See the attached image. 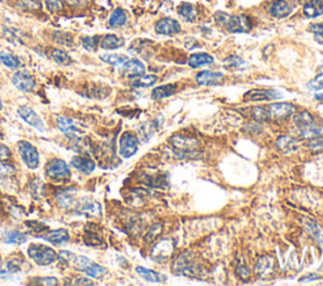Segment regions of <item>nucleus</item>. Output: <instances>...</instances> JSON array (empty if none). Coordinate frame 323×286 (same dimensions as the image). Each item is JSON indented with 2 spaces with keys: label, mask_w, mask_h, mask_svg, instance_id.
Instances as JSON below:
<instances>
[{
  "label": "nucleus",
  "mask_w": 323,
  "mask_h": 286,
  "mask_svg": "<svg viewBox=\"0 0 323 286\" xmlns=\"http://www.w3.org/2000/svg\"><path fill=\"white\" fill-rule=\"evenodd\" d=\"M216 23L221 27L226 28L232 33H246L251 29L252 24L250 18L246 15H229L226 13L219 12L215 14Z\"/></svg>",
  "instance_id": "1"
},
{
  "label": "nucleus",
  "mask_w": 323,
  "mask_h": 286,
  "mask_svg": "<svg viewBox=\"0 0 323 286\" xmlns=\"http://www.w3.org/2000/svg\"><path fill=\"white\" fill-rule=\"evenodd\" d=\"M28 256L31 260L40 266H48L57 260V253L54 250L38 244H32L28 247Z\"/></svg>",
  "instance_id": "2"
},
{
  "label": "nucleus",
  "mask_w": 323,
  "mask_h": 286,
  "mask_svg": "<svg viewBox=\"0 0 323 286\" xmlns=\"http://www.w3.org/2000/svg\"><path fill=\"white\" fill-rule=\"evenodd\" d=\"M18 150L24 164L29 169H37L39 167V154H38V150L31 143L24 140L19 141Z\"/></svg>",
  "instance_id": "3"
},
{
  "label": "nucleus",
  "mask_w": 323,
  "mask_h": 286,
  "mask_svg": "<svg viewBox=\"0 0 323 286\" xmlns=\"http://www.w3.org/2000/svg\"><path fill=\"white\" fill-rule=\"evenodd\" d=\"M46 174L50 178L56 179V181H61V179L70 178L71 177V170H70L69 165H67V163L64 160L52 159L46 165Z\"/></svg>",
  "instance_id": "4"
},
{
  "label": "nucleus",
  "mask_w": 323,
  "mask_h": 286,
  "mask_svg": "<svg viewBox=\"0 0 323 286\" xmlns=\"http://www.w3.org/2000/svg\"><path fill=\"white\" fill-rule=\"evenodd\" d=\"M18 115L20 116L27 124H29L31 126H33L34 129H37L38 131H46L45 121H43V120L40 119V116L38 115L33 108L29 107V106H20V107L18 108Z\"/></svg>",
  "instance_id": "5"
},
{
  "label": "nucleus",
  "mask_w": 323,
  "mask_h": 286,
  "mask_svg": "<svg viewBox=\"0 0 323 286\" xmlns=\"http://www.w3.org/2000/svg\"><path fill=\"white\" fill-rule=\"evenodd\" d=\"M265 108H267L268 118L274 119V120L286 119L288 118V116L292 115V114L295 111V106L288 102L271 103V105H269Z\"/></svg>",
  "instance_id": "6"
},
{
  "label": "nucleus",
  "mask_w": 323,
  "mask_h": 286,
  "mask_svg": "<svg viewBox=\"0 0 323 286\" xmlns=\"http://www.w3.org/2000/svg\"><path fill=\"white\" fill-rule=\"evenodd\" d=\"M13 84L21 92H31L36 89V80L27 71H18L12 78Z\"/></svg>",
  "instance_id": "7"
},
{
  "label": "nucleus",
  "mask_w": 323,
  "mask_h": 286,
  "mask_svg": "<svg viewBox=\"0 0 323 286\" xmlns=\"http://www.w3.org/2000/svg\"><path fill=\"white\" fill-rule=\"evenodd\" d=\"M138 151V139L137 136L133 135L132 133H124L120 138V144H119V152L123 158L133 157Z\"/></svg>",
  "instance_id": "8"
},
{
  "label": "nucleus",
  "mask_w": 323,
  "mask_h": 286,
  "mask_svg": "<svg viewBox=\"0 0 323 286\" xmlns=\"http://www.w3.org/2000/svg\"><path fill=\"white\" fill-rule=\"evenodd\" d=\"M278 97H282V94L275 90L255 89L244 95L245 101H270V100L278 99Z\"/></svg>",
  "instance_id": "9"
},
{
  "label": "nucleus",
  "mask_w": 323,
  "mask_h": 286,
  "mask_svg": "<svg viewBox=\"0 0 323 286\" xmlns=\"http://www.w3.org/2000/svg\"><path fill=\"white\" fill-rule=\"evenodd\" d=\"M156 32L163 35H173L181 32V24L176 19L163 18L156 23Z\"/></svg>",
  "instance_id": "10"
},
{
  "label": "nucleus",
  "mask_w": 323,
  "mask_h": 286,
  "mask_svg": "<svg viewBox=\"0 0 323 286\" xmlns=\"http://www.w3.org/2000/svg\"><path fill=\"white\" fill-rule=\"evenodd\" d=\"M120 72L124 76L130 78L142 76L145 72V66L139 61V59H126L120 66Z\"/></svg>",
  "instance_id": "11"
},
{
  "label": "nucleus",
  "mask_w": 323,
  "mask_h": 286,
  "mask_svg": "<svg viewBox=\"0 0 323 286\" xmlns=\"http://www.w3.org/2000/svg\"><path fill=\"white\" fill-rule=\"evenodd\" d=\"M56 122H57V126L58 129L63 133L64 135H67L69 138L71 139H76L78 136H81L82 131L76 126L75 121L69 118H64V116H57L56 118Z\"/></svg>",
  "instance_id": "12"
},
{
  "label": "nucleus",
  "mask_w": 323,
  "mask_h": 286,
  "mask_svg": "<svg viewBox=\"0 0 323 286\" xmlns=\"http://www.w3.org/2000/svg\"><path fill=\"white\" fill-rule=\"evenodd\" d=\"M196 81L201 86H215V84L222 83L224 75L220 72H212V71H202L196 76Z\"/></svg>",
  "instance_id": "13"
},
{
  "label": "nucleus",
  "mask_w": 323,
  "mask_h": 286,
  "mask_svg": "<svg viewBox=\"0 0 323 286\" xmlns=\"http://www.w3.org/2000/svg\"><path fill=\"white\" fill-rule=\"evenodd\" d=\"M173 251V242L169 241V239H164V241H161L154 250L152 251V257L156 261H163L167 257H169L170 252Z\"/></svg>",
  "instance_id": "14"
},
{
  "label": "nucleus",
  "mask_w": 323,
  "mask_h": 286,
  "mask_svg": "<svg viewBox=\"0 0 323 286\" xmlns=\"http://www.w3.org/2000/svg\"><path fill=\"white\" fill-rule=\"evenodd\" d=\"M292 5L288 2H286V0H275L270 7V14L273 15L274 18L283 19L287 18L288 15L292 13Z\"/></svg>",
  "instance_id": "15"
},
{
  "label": "nucleus",
  "mask_w": 323,
  "mask_h": 286,
  "mask_svg": "<svg viewBox=\"0 0 323 286\" xmlns=\"http://www.w3.org/2000/svg\"><path fill=\"white\" fill-rule=\"evenodd\" d=\"M71 165L73 168L77 169L78 171H81V173H83V174H90L95 170V168H96V164H95L94 160L90 159V158H86V157L72 158Z\"/></svg>",
  "instance_id": "16"
},
{
  "label": "nucleus",
  "mask_w": 323,
  "mask_h": 286,
  "mask_svg": "<svg viewBox=\"0 0 323 286\" xmlns=\"http://www.w3.org/2000/svg\"><path fill=\"white\" fill-rule=\"evenodd\" d=\"M172 144L176 149L182 151H192L195 149H197L198 146V141L195 140V139L191 138H186V136H173L172 138Z\"/></svg>",
  "instance_id": "17"
},
{
  "label": "nucleus",
  "mask_w": 323,
  "mask_h": 286,
  "mask_svg": "<svg viewBox=\"0 0 323 286\" xmlns=\"http://www.w3.org/2000/svg\"><path fill=\"white\" fill-rule=\"evenodd\" d=\"M42 238L46 239V241L51 242V244L62 245V244H66V242H69L70 233H69V231L64 230V228H61V230L48 231L47 233L42 235Z\"/></svg>",
  "instance_id": "18"
},
{
  "label": "nucleus",
  "mask_w": 323,
  "mask_h": 286,
  "mask_svg": "<svg viewBox=\"0 0 323 286\" xmlns=\"http://www.w3.org/2000/svg\"><path fill=\"white\" fill-rule=\"evenodd\" d=\"M293 121H294L295 126L300 130V133L305 131V130L309 129V127H312L314 125V118L311 114L307 113V111H303V113H299L298 115H295Z\"/></svg>",
  "instance_id": "19"
},
{
  "label": "nucleus",
  "mask_w": 323,
  "mask_h": 286,
  "mask_svg": "<svg viewBox=\"0 0 323 286\" xmlns=\"http://www.w3.org/2000/svg\"><path fill=\"white\" fill-rule=\"evenodd\" d=\"M303 14L308 18H317L323 14V3L321 0H311L303 8Z\"/></svg>",
  "instance_id": "20"
},
{
  "label": "nucleus",
  "mask_w": 323,
  "mask_h": 286,
  "mask_svg": "<svg viewBox=\"0 0 323 286\" xmlns=\"http://www.w3.org/2000/svg\"><path fill=\"white\" fill-rule=\"evenodd\" d=\"M276 145L281 149L282 151L286 152V154H290V152L297 151L299 143H298L295 139L290 138V136H281L276 141Z\"/></svg>",
  "instance_id": "21"
},
{
  "label": "nucleus",
  "mask_w": 323,
  "mask_h": 286,
  "mask_svg": "<svg viewBox=\"0 0 323 286\" xmlns=\"http://www.w3.org/2000/svg\"><path fill=\"white\" fill-rule=\"evenodd\" d=\"M176 91H177V86H176V84H173V83H168V84H164V86H159L152 91V99L153 100L165 99V97L172 96V95L175 94Z\"/></svg>",
  "instance_id": "22"
},
{
  "label": "nucleus",
  "mask_w": 323,
  "mask_h": 286,
  "mask_svg": "<svg viewBox=\"0 0 323 286\" xmlns=\"http://www.w3.org/2000/svg\"><path fill=\"white\" fill-rule=\"evenodd\" d=\"M211 63H213V58L212 56H210L207 53H195L188 59V64L192 68L207 66V64Z\"/></svg>",
  "instance_id": "23"
},
{
  "label": "nucleus",
  "mask_w": 323,
  "mask_h": 286,
  "mask_svg": "<svg viewBox=\"0 0 323 286\" xmlns=\"http://www.w3.org/2000/svg\"><path fill=\"white\" fill-rule=\"evenodd\" d=\"M100 45L102 50H118L124 46V39L115 34H107L102 38Z\"/></svg>",
  "instance_id": "24"
},
{
  "label": "nucleus",
  "mask_w": 323,
  "mask_h": 286,
  "mask_svg": "<svg viewBox=\"0 0 323 286\" xmlns=\"http://www.w3.org/2000/svg\"><path fill=\"white\" fill-rule=\"evenodd\" d=\"M178 14L187 21H195L198 15V10L195 5L189 4V3H182L178 7Z\"/></svg>",
  "instance_id": "25"
},
{
  "label": "nucleus",
  "mask_w": 323,
  "mask_h": 286,
  "mask_svg": "<svg viewBox=\"0 0 323 286\" xmlns=\"http://www.w3.org/2000/svg\"><path fill=\"white\" fill-rule=\"evenodd\" d=\"M137 272L143 277L144 280H146V281H149V282H164L165 280H167L165 279V276L158 274V272L153 271V270L142 268V266H138Z\"/></svg>",
  "instance_id": "26"
},
{
  "label": "nucleus",
  "mask_w": 323,
  "mask_h": 286,
  "mask_svg": "<svg viewBox=\"0 0 323 286\" xmlns=\"http://www.w3.org/2000/svg\"><path fill=\"white\" fill-rule=\"evenodd\" d=\"M157 76L154 75H146V76H138V77H134L132 81H130V84L135 89H143V87H150L153 86L154 83L157 82Z\"/></svg>",
  "instance_id": "27"
},
{
  "label": "nucleus",
  "mask_w": 323,
  "mask_h": 286,
  "mask_svg": "<svg viewBox=\"0 0 323 286\" xmlns=\"http://www.w3.org/2000/svg\"><path fill=\"white\" fill-rule=\"evenodd\" d=\"M305 226L307 228V232L309 233L317 242L323 245V231L318 225L312 219H305Z\"/></svg>",
  "instance_id": "28"
},
{
  "label": "nucleus",
  "mask_w": 323,
  "mask_h": 286,
  "mask_svg": "<svg viewBox=\"0 0 323 286\" xmlns=\"http://www.w3.org/2000/svg\"><path fill=\"white\" fill-rule=\"evenodd\" d=\"M125 23H126V13L124 12L123 9L118 8V9H115L113 13H111L110 19H109V24H110V27H113V28H118V27L124 26Z\"/></svg>",
  "instance_id": "29"
},
{
  "label": "nucleus",
  "mask_w": 323,
  "mask_h": 286,
  "mask_svg": "<svg viewBox=\"0 0 323 286\" xmlns=\"http://www.w3.org/2000/svg\"><path fill=\"white\" fill-rule=\"evenodd\" d=\"M0 61L4 66H7L10 70H15L20 66V61H19L18 57H15L14 54L9 53V52H2L0 53Z\"/></svg>",
  "instance_id": "30"
},
{
  "label": "nucleus",
  "mask_w": 323,
  "mask_h": 286,
  "mask_svg": "<svg viewBox=\"0 0 323 286\" xmlns=\"http://www.w3.org/2000/svg\"><path fill=\"white\" fill-rule=\"evenodd\" d=\"M73 194H75V190H63V192H59L57 194V202L63 208H70L73 204Z\"/></svg>",
  "instance_id": "31"
},
{
  "label": "nucleus",
  "mask_w": 323,
  "mask_h": 286,
  "mask_svg": "<svg viewBox=\"0 0 323 286\" xmlns=\"http://www.w3.org/2000/svg\"><path fill=\"white\" fill-rule=\"evenodd\" d=\"M3 241H4L5 244L20 245L27 241V236L24 235V233L19 232V231H10V232H8L7 235L4 236Z\"/></svg>",
  "instance_id": "32"
},
{
  "label": "nucleus",
  "mask_w": 323,
  "mask_h": 286,
  "mask_svg": "<svg viewBox=\"0 0 323 286\" xmlns=\"http://www.w3.org/2000/svg\"><path fill=\"white\" fill-rule=\"evenodd\" d=\"M100 59L101 61H104L105 63H109V64H113V66H118L120 67L121 64L124 63V62L126 61L127 57L126 56H123V54H102V56H100Z\"/></svg>",
  "instance_id": "33"
},
{
  "label": "nucleus",
  "mask_w": 323,
  "mask_h": 286,
  "mask_svg": "<svg viewBox=\"0 0 323 286\" xmlns=\"http://www.w3.org/2000/svg\"><path fill=\"white\" fill-rule=\"evenodd\" d=\"M51 56H52V59L56 63L62 64V66H69V64L72 63V58L64 51L53 50Z\"/></svg>",
  "instance_id": "34"
},
{
  "label": "nucleus",
  "mask_w": 323,
  "mask_h": 286,
  "mask_svg": "<svg viewBox=\"0 0 323 286\" xmlns=\"http://www.w3.org/2000/svg\"><path fill=\"white\" fill-rule=\"evenodd\" d=\"M271 268H273V258L270 256H264L256 263V271L260 275H263V276L268 275V272H270Z\"/></svg>",
  "instance_id": "35"
},
{
  "label": "nucleus",
  "mask_w": 323,
  "mask_h": 286,
  "mask_svg": "<svg viewBox=\"0 0 323 286\" xmlns=\"http://www.w3.org/2000/svg\"><path fill=\"white\" fill-rule=\"evenodd\" d=\"M82 272H85L88 276L94 277V279H97V277H101L102 275L106 272V269L102 268V266H100V265H97V263L91 262L90 265H89L88 268L83 270Z\"/></svg>",
  "instance_id": "36"
},
{
  "label": "nucleus",
  "mask_w": 323,
  "mask_h": 286,
  "mask_svg": "<svg viewBox=\"0 0 323 286\" xmlns=\"http://www.w3.org/2000/svg\"><path fill=\"white\" fill-rule=\"evenodd\" d=\"M81 212H86L92 216H100L101 214V206L97 202H88L80 207Z\"/></svg>",
  "instance_id": "37"
},
{
  "label": "nucleus",
  "mask_w": 323,
  "mask_h": 286,
  "mask_svg": "<svg viewBox=\"0 0 323 286\" xmlns=\"http://www.w3.org/2000/svg\"><path fill=\"white\" fill-rule=\"evenodd\" d=\"M81 40H82V46L86 51H95L100 43V37L99 35H94V37H83Z\"/></svg>",
  "instance_id": "38"
},
{
  "label": "nucleus",
  "mask_w": 323,
  "mask_h": 286,
  "mask_svg": "<svg viewBox=\"0 0 323 286\" xmlns=\"http://www.w3.org/2000/svg\"><path fill=\"white\" fill-rule=\"evenodd\" d=\"M225 64H226L229 68H231V70H243V68L246 66L245 61H243L240 57H236V56H232V57H230V58H227L226 61H225Z\"/></svg>",
  "instance_id": "39"
},
{
  "label": "nucleus",
  "mask_w": 323,
  "mask_h": 286,
  "mask_svg": "<svg viewBox=\"0 0 323 286\" xmlns=\"http://www.w3.org/2000/svg\"><path fill=\"white\" fill-rule=\"evenodd\" d=\"M90 263H91V260H89L88 257H85V256L76 255L75 260H73V262H72V266L77 269L78 271H83V270L88 268Z\"/></svg>",
  "instance_id": "40"
},
{
  "label": "nucleus",
  "mask_w": 323,
  "mask_h": 286,
  "mask_svg": "<svg viewBox=\"0 0 323 286\" xmlns=\"http://www.w3.org/2000/svg\"><path fill=\"white\" fill-rule=\"evenodd\" d=\"M308 89L312 91H321L323 90V66L321 67V73L308 82Z\"/></svg>",
  "instance_id": "41"
},
{
  "label": "nucleus",
  "mask_w": 323,
  "mask_h": 286,
  "mask_svg": "<svg viewBox=\"0 0 323 286\" xmlns=\"http://www.w3.org/2000/svg\"><path fill=\"white\" fill-rule=\"evenodd\" d=\"M309 31L313 33L316 42H318L319 45H323V23L312 24V26L309 27Z\"/></svg>",
  "instance_id": "42"
},
{
  "label": "nucleus",
  "mask_w": 323,
  "mask_h": 286,
  "mask_svg": "<svg viewBox=\"0 0 323 286\" xmlns=\"http://www.w3.org/2000/svg\"><path fill=\"white\" fill-rule=\"evenodd\" d=\"M54 40L57 43H61L63 46H71L72 45V35L63 33V32H56L54 33Z\"/></svg>",
  "instance_id": "43"
},
{
  "label": "nucleus",
  "mask_w": 323,
  "mask_h": 286,
  "mask_svg": "<svg viewBox=\"0 0 323 286\" xmlns=\"http://www.w3.org/2000/svg\"><path fill=\"white\" fill-rule=\"evenodd\" d=\"M14 173H15L14 165H10V164H7V163L0 162V179L12 177Z\"/></svg>",
  "instance_id": "44"
},
{
  "label": "nucleus",
  "mask_w": 323,
  "mask_h": 286,
  "mask_svg": "<svg viewBox=\"0 0 323 286\" xmlns=\"http://www.w3.org/2000/svg\"><path fill=\"white\" fill-rule=\"evenodd\" d=\"M251 116L256 120V121H264V120L269 119L268 118V113L265 107H254L252 108Z\"/></svg>",
  "instance_id": "45"
},
{
  "label": "nucleus",
  "mask_w": 323,
  "mask_h": 286,
  "mask_svg": "<svg viewBox=\"0 0 323 286\" xmlns=\"http://www.w3.org/2000/svg\"><path fill=\"white\" fill-rule=\"evenodd\" d=\"M32 284L54 286V285H58V280H57L56 277H39V279H33Z\"/></svg>",
  "instance_id": "46"
},
{
  "label": "nucleus",
  "mask_w": 323,
  "mask_h": 286,
  "mask_svg": "<svg viewBox=\"0 0 323 286\" xmlns=\"http://www.w3.org/2000/svg\"><path fill=\"white\" fill-rule=\"evenodd\" d=\"M308 146L312 149H318V150H322L323 149V135L319 136H314V138H311V140L308 141Z\"/></svg>",
  "instance_id": "47"
},
{
  "label": "nucleus",
  "mask_w": 323,
  "mask_h": 286,
  "mask_svg": "<svg viewBox=\"0 0 323 286\" xmlns=\"http://www.w3.org/2000/svg\"><path fill=\"white\" fill-rule=\"evenodd\" d=\"M46 5H47L48 10L52 13L59 12L62 9V2L61 0H46Z\"/></svg>",
  "instance_id": "48"
},
{
  "label": "nucleus",
  "mask_w": 323,
  "mask_h": 286,
  "mask_svg": "<svg viewBox=\"0 0 323 286\" xmlns=\"http://www.w3.org/2000/svg\"><path fill=\"white\" fill-rule=\"evenodd\" d=\"M75 257H76L75 253L69 252V251H62L61 253H59V260H62L66 263H70V265H72Z\"/></svg>",
  "instance_id": "49"
},
{
  "label": "nucleus",
  "mask_w": 323,
  "mask_h": 286,
  "mask_svg": "<svg viewBox=\"0 0 323 286\" xmlns=\"http://www.w3.org/2000/svg\"><path fill=\"white\" fill-rule=\"evenodd\" d=\"M161 228H162L161 225H156V226H154V227L152 228L150 231H149L148 236H145V241H146V239H148V241H152V239L156 238V236L158 235V233H161V231H162Z\"/></svg>",
  "instance_id": "50"
},
{
  "label": "nucleus",
  "mask_w": 323,
  "mask_h": 286,
  "mask_svg": "<svg viewBox=\"0 0 323 286\" xmlns=\"http://www.w3.org/2000/svg\"><path fill=\"white\" fill-rule=\"evenodd\" d=\"M10 155H12V152H10L9 149H8V146L0 144V162L9 159Z\"/></svg>",
  "instance_id": "51"
},
{
  "label": "nucleus",
  "mask_w": 323,
  "mask_h": 286,
  "mask_svg": "<svg viewBox=\"0 0 323 286\" xmlns=\"http://www.w3.org/2000/svg\"><path fill=\"white\" fill-rule=\"evenodd\" d=\"M23 7L29 8V9H39L40 4L36 0H23Z\"/></svg>",
  "instance_id": "52"
},
{
  "label": "nucleus",
  "mask_w": 323,
  "mask_h": 286,
  "mask_svg": "<svg viewBox=\"0 0 323 286\" xmlns=\"http://www.w3.org/2000/svg\"><path fill=\"white\" fill-rule=\"evenodd\" d=\"M27 226L34 228V231H37V232H42V231H45L43 228H47L45 225H43V223H40V222H27Z\"/></svg>",
  "instance_id": "53"
},
{
  "label": "nucleus",
  "mask_w": 323,
  "mask_h": 286,
  "mask_svg": "<svg viewBox=\"0 0 323 286\" xmlns=\"http://www.w3.org/2000/svg\"><path fill=\"white\" fill-rule=\"evenodd\" d=\"M238 274L240 275V277H243V279H246V277H249V270L245 268V266H239L238 268Z\"/></svg>",
  "instance_id": "54"
},
{
  "label": "nucleus",
  "mask_w": 323,
  "mask_h": 286,
  "mask_svg": "<svg viewBox=\"0 0 323 286\" xmlns=\"http://www.w3.org/2000/svg\"><path fill=\"white\" fill-rule=\"evenodd\" d=\"M318 279H319L318 275H316V274H309V275H307V276L302 277V279H300L299 281H300V282H306V281H314V280H318Z\"/></svg>",
  "instance_id": "55"
},
{
  "label": "nucleus",
  "mask_w": 323,
  "mask_h": 286,
  "mask_svg": "<svg viewBox=\"0 0 323 286\" xmlns=\"http://www.w3.org/2000/svg\"><path fill=\"white\" fill-rule=\"evenodd\" d=\"M76 285H94V282L91 280L86 279V277H81V279H77L75 282Z\"/></svg>",
  "instance_id": "56"
},
{
  "label": "nucleus",
  "mask_w": 323,
  "mask_h": 286,
  "mask_svg": "<svg viewBox=\"0 0 323 286\" xmlns=\"http://www.w3.org/2000/svg\"><path fill=\"white\" fill-rule=\"evenodd\" d=\"M316 100H321V101H323V92L319 95H316Z\"/></svg>",
  "instance_id": "57"
},
{
  "label": "nucleus",
  "mask_w": 323,
  "mask_h": 286,
  "mask_svg": "<svg viewBox=\"0 0 323 286\" xmlns=\"http://www.w3.org/2000/svg\"><path fill=\"white\" fill-rule=\"evenodd\" d=\"M67 3H70V4H77L78 0H66Z\"/></svg>",
  "instance_id": "58"
},
{
  "label": "nucleus",
  "mask_w": 323,
  "mask_h": 286,
  "mask_svg": "<svg viewBox=\"0 0 323 286\" xmlns=\"http://www.w3.org/2000/svg\"><path fill=\"white\" fill-rule=\"evenodd\" d=\"M3 108V102H2V99H0V111H2Z\"/></svg>",
  "instance_id": "59"
}]
</instances>
